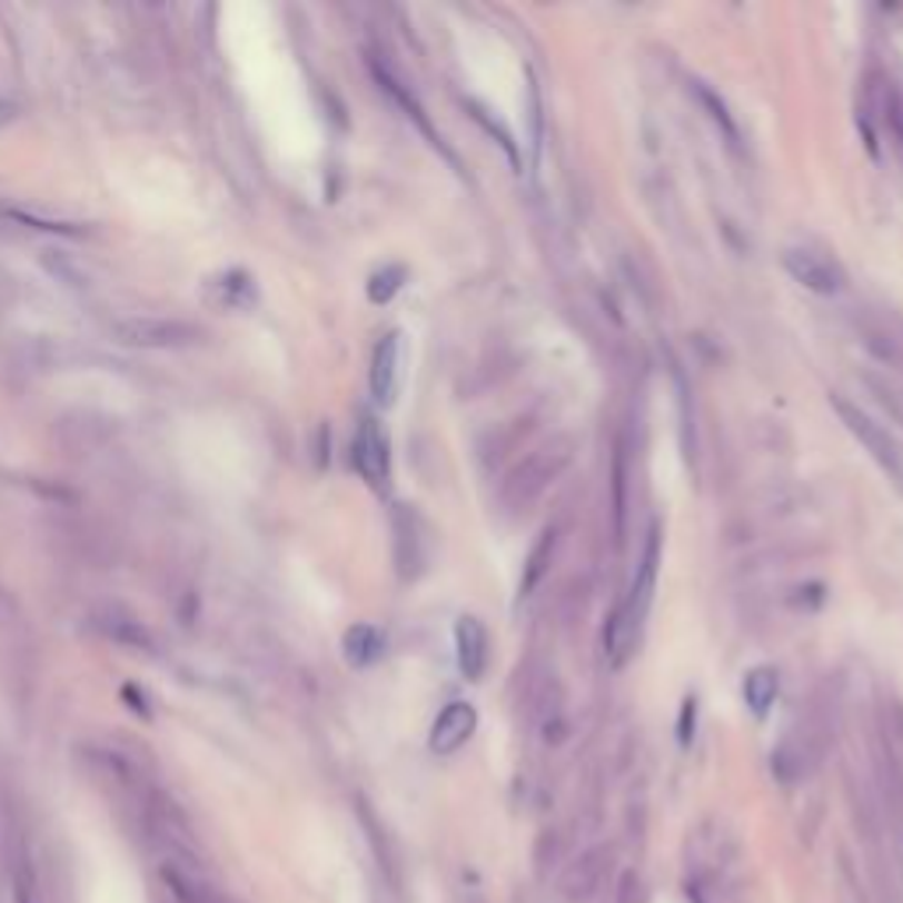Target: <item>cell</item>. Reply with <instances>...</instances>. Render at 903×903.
<instances>
[{"mask_svg": "<svg viewBox=\"0 0 903 903\" xmlns=\"http://www.w3.org/2000/svg\"><path fill=\"white\" fill-rule=\"evenodd\" d=\"M833 406H836V414L844 417V424H847V430L851 435L869 448V456L886 469V474L903 487V445L890 435L886 427L882 424H875L865 409L861 406H854V403H847V399H840V396H833Z\"/></svg>", "mask_w": 903, "mask_h": 903, "instance_id": "1", "label": "cell"}, {"mask_svg": "<svg viewBox=\"0 0 903 903\" xmlns=\"http://www.w3.org/2000/svg\"><path fill=\"white\" fill-rule=\"evenodd\" d=\"M699 99H703V102H710V107H713V117L724 125L727 138H731V141H737V131H734V125H731V117H727V110H724V102H716V96H713V92H706V89H699Z\"/></svg>", "mask_w": 903, "mask_h": 903, "instance_id": "19", "label": "cell"}, {"mask_svg": "<svg viewBox=\"0 0 903 903\" xmlns=\"http://www.w3.org/2000/svg\"><path fill=\"white\" fill-rule=\"evenodd\" d=\"M403 279H406V269H399V265H388V269L375 272L371 282H367V297H371V304H388L403 290Z\"/></svg>", "mask_w": 903, "mask_h": 903, "instance_id": "14", "label": "cell"}, {"mask_svg": "<svg viewBox=\"0 0 903 903\" xmlns=\"http://www.w3.org/2000/svg\"><path fill=\"white\" fill-rule=\"evenodd\" d=\"M209 300L216 307H226V311H244V307L255 304V282L248 272L230 269L209 282Z\"/></svg>", "mask_w": 903, "mask_h": 903, "instance_id": "11", "label": "cell"}, {"mask_svg": "<svg viewBox=\"0 0 903 903\" xmlns=\"http://www.w3.org/2000/svg\"><path fill=\"white\" fill-rule=\"evenodd\" d=\"M159 879H162V886L173 893L177 903H222L209 882L195 872V865H183V861L167 857L159 865Z\"/></svg>", "mask_w": 903, "mask_h": 903, "instance_id": "10", "label": "cell"}, {"mask_svg": "<svg viewBox=\"0 0 903 903\" xmlns=\"http://www.w3.org/2000/svg\"><path fill=\"white\" fill-rule=\"evenodd\" d=\"M18 903H32V900L26 896V890H18Z\"/></svg>", "mask_w": 903, "mask_h": 903, "instance_id": "21", "label": "cell"}, {"mask_svg": "<svg viewBox=\"0 0 903 903\" xmlns=\"http://www.w3.org/2000/svg\"><path fill=\"white\" fill-rule=\"evenodd\" d=\"M102 628H107V635H113L117 643H128V646H149V632L141 628L138 622L131 618H120V614H110L107 622H99Z\"/></svg>", "mask_w": 903, "mask_h": 903, "instance_id": "16", "label": "cell"}, {"mask_svg": "<svg viewBox=\"0 0 903 903\" xmlns=\"http://www.w3.org/2000/svg\"><path fill=\"white\" fill-rule=\"evenodd\" d=\"M11 117H14V102L11 99H0V128L11 125Z\"/></svg>", "mask_w": 903, "mask_h": 903, "instance_id": "20", "label": "cell"}, {"mask_svg": "<svg viewBox=\"0 0 903 903\" xmlns=\"http://www.w3.org/2000/svg\"><path fill=\"white\" fill-rule=\"evenodd\" d=\"M354 466L357 474L371 484L375 490H381L388 484V469H393V459H388V438L375 417H364L357 427L354 438Z\"/></svg>", "mask_w": 903, "mask_h": 903, "instance_id": "5", "label": "cell"}, {"mask_svg": "<svg viewBox=\"0 0 903 903\" xmlns=\"http://www.w3.org/2000/svg\"><path fill=\"white\" fill-rule=\"evenodd\" d=\"M120 343L128 346H146V350H180L201 339V328L188 321H167V318H128L113 325Z\"/></svg>", "mask_w": 903, "mask_h": 903, "instance_id": "2", "label": "cell"}, {"mask_svg": "<svg viewBox=\"0 0 903 903\" xmlns=\"http://www.w3.org/2000/svg\"><path fill=\"white\" fill-rule=\"evenodd\" d=\"M550 550H554V529H544L540 533V540H537V547L529 550V562H526V579H523V589H533L540 583V576H544V562H550Z\"/></svg>", "mask_w": 903, "mask_h": 903, "instance_id": "15", "label": "cell"}, {"mask_svg": "<svg viewBox=\"0 0 903 903\" xmlns=\"http://www.w3.org/2000/svg\"><path fill=\"white\" fill-rule=\"evenodd\" d=\"M618 903H646V890H643V879L635 872H625L622 882H618Z\"/></svg>", "mask_w": 903, "mask_h": 903, "instance_id": "17", "label": "cell"}, {"mask_svg": "<svg viewBox=\"0 0 903 903\" xmlns=\"http://www.w3.org/2000/svg\"><path fill=\"white\" fill-rule=\"evenodd\" d=\"M474 731H477V710L469 703H448L438 713L435 727H430V752L435 755L459 752L469 737H474Z\"/></svg>", "mask_w": 903, "mask_h": 903, "instance_id": "8", "label": "cell"}, {"mask_svg": "<svg viewBox=\"0 0 903 903\" xmlns=\"http://www.w3.org/2000/svg\"><path fill=\"white\" fill-rule=\"evenodd\" d=\"M456 661L459 671L469 682H480L487 664H490V639L487 628L477 618H459L456 622Z\"/></svg>", "mask_w": 903, "mask_h": 903, "instance_id": "9", "label": "cell"}, {"mask_svg": "<svg viewBox=\"0 0 903 903\" xmlns=\"http://www.w3.org/2000/svg\"><path fill=\"white\" fill-rule=\"evenodd\" d=\"M784 269L802 282L805 290H812L818 297H833L844 290V276H840V269L830 258L815 255V251H802V248L784 251Z\"/></svg>", "mask_w": 903, "mask_h": 903, "instance_id": "6", "label": "cell"}, {"mask_svg": "<svg viewBox=\"0 0 903 903\" xmlns=\"http://www.w3.org/2000/svg\"><path fill=\"white\" fill-rule=\"evenodd\" d=\"M692 737H695V699L685 703V710H682V724H677V742H682V745H692Z\"/></svg>", "mask_w": 903, "mask_h": 903, "instance_id": "18", "label": "cell"}, {"mask_svg": "<svg viewBox=\"0 0 903 903\" xmlns=\"http://www.w3.org/2000/svg\"><path fill=\"white\" fill-rule=\"evenodd\" d=\"M399 381H403V336L388 333L371 357V396L381 406H393L399 396Z\"/></svg>", "mask_w": 903, "mask_h": 903, "instance_id": "7", "label": "cell"}, {"mask_svg": "<svg viewBox=\"0 0 903 903\" xmlns=\"http://www.w3.org/2000/svg\"><path fill=\"white\" fill-rule=\"evenodd\" d=\"M611 847H593L586 854H579L572 865L562 872L558 879V896L565 903H589L597 900L601 890L607 886V875H611Z\"/></svg>", "mask_w": 903, "mask_h": 903, "instance_id": "3", "label": "cell"}, {"mask_svg": "<svg viewBox=\"0 0 903 903\" xmlns=\"http://www.w3.org/2000/svg\"><path fill=\"white\" fill-rule=\"evenodd\" d=\"M776 692H780V674L773 667H752L745 674L742 695H745V706L755 716H766L770 713V706L776 703Z\"/></svg>", "mask_w": 903, "mask_h": 903, "instance_id": "12", "label": "cell"}, {"mask_svg": "<svg viewBox=\"0 0 903 903\" xmlns=\"http://www.w3.org/2000/svg\"><path fill=\"white\" fill-rule=\"evenodd\" d=\"M385 649V639L375 625H354L343 639V653L354 667H371Z\"/></svg>", "mask_w": 903, "mask_h": 903, "instance_id": "13", "label": "cell"}, {"mask_svg": "<svg viewBox=\"0 0 903 903\" xmlns=\"http://www.w3.org/2000/svg\"><path fill=\"white\" fill-rule=\"evenodd\" d=\"M565 466V452H540V456H533V459H526L516 474H512V480L505 484V490H502V502L508 505V508H526L533 498L540 495V490L547 487V480L558 474V469Z\"/></svg>", "mask_w": 903, "mask_h": 903, "instance_id": "4", "label": "cell"}]
</instances>
